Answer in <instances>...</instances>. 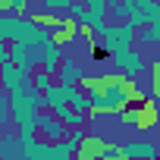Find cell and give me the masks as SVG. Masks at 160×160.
Masks as SVG:
<instances>
[{
  "instance_id": "obj_16",
  "label": "cell",
  "mask_w": 160,
  "mask_h": 160,
  "mask_svg": "<svg viewBox=\"0 0 160 160\" xmlns=\"http://www.w3.org/2000/svg\"><path fill=\"white\" fill-rule=\"evenodd\" d=\"M88 138V132H85V126H72L69 132H66V144L72 148V151H78L82 148V141Z\"/></svg>"
},
{
  "instance_id": "obj_8",
  "label": "cell",
  "mask_w": 160,
  "mask_h": 160,
  "mask_svg": "<svg viewBox=\"0 0 160 160\" xmlns=\"http://www.w3.org/2000/svg\"><path fill=\"white\" fill-rule=\"evenodd\" d=\"M104 151H107V141L101 135H88L82 148L75 151V160H104Z\"/></svg>"
},
{
  "instance_id": "obj_17",
  "label": "cell",
  "mask_w": 160,
  "mask_h": 160,
  "mask_svg": "<svg viewBox=\"0 0 160 160\" xmlns=\"http://www.w3.org/2000/svg\"><path fill=\"white\" fill-rule=\"evenodd\" d=\"M13 122V107H10V94L0 91V129H7Z\"/></svg>"
},
{
  "instance_id": "obj_12",
  "label": "cell",
  "mask_w": 160,
  "mask_h": 160,
  "mask_svg": "<svg viewBox=\"0 0 160 160\" xmlns=\"http://www.w3.org/2000/svg\"><path fill=\"white\" fill-rule=\"evenodd\" d=\"M138 113H141V107H132V104H129V107L116 110L113 116H116V119H119L122 126H129V129H138Z\"/></svg>"
},
{
  "instance_id": "obj_21",
  "label": "cell",
  "mask_w": 160,
  "mask_h": 160,
  "mask_svg": "<svg viewBox=\"0 0 160 160\" xmlns=\"http://www.w3.org/2000/svg\"><path fill=\"white\" fill-rule=\"evenodd\" d=\"M104 160H122V144H107Z\"/></svg>"
},
{
  "instance_id": "obj_4",
  "label": "cell",
  "mask_w": 160,
  "mask_h": 160,
  "mask_svg": "<svg viewBox=\"0 0 160 160\" xmlns=\"http://www.w3.org/2000/svg\"><path fill=\"white\" fill-rule=\"evenodd\" d=\"M38 132H41L47 141H63L66 132H69V126H66L53 110H38Z\"/></svg>"
},
{
  "instance_id": "obj_10",
  "label": "cell",
  "mask_w": 160,
  "mask_h": 160,
  "mask_svg": "<svg viewBox=\"0 0 160 160\" xmlns=\"http://www.w3.org/2000/svg\"><path fill=\"white\" fill-rule=\"evenodd\" d=\"M32 85L44 94L50 85H57V75H53V72H47V69H41V66H35V72H32Z\"/></svg>"
},
{
  "instance_id": "obj_20",
  "label": "cell",
  "mask_w": 160,
  "mask_h": 160,
  "mask_svg": "<svg viewBox=\"0 0 160 160\" xmlns=\"http://www.w3.org/2000/svg\"><path fill=\"white\" fill-rule=\"evenodd\" d=\"M148 72H151V94H160V60H154Z\"/></svg>"
},
{
  "instance_id": "obj_15",
  "label": "cell",
  "mask_w": 160,
  "mask_h": 160,
  "mask_svg": "<svg viewBox=\"0 0 160 160\" xmlns=\"http://www.w3.org/2000/svg\"><path fill=\"white\" fill-rule=\"evenodd\" d=\"M66 16H69L72 22H78V25H85V22H88V7H85V0H75V3L66 10Z\"/></svg>"
},
{
  "instance_id": "obj_9",
  "label": "cell",
  "mask_w": 160,
  "mask_h": 160,
  "mask_svg": "<svg viewBox=\"0 0 160 160\" xmlns=\"http://www.w3.org/2000/svg\"><path fill=\"white\" fill-rule=\"evenodd\" d=\"M44 94H47V107H50V110H57V107H66V104H69V88H66V85H60V82H57V85H50Z\"/></svg>"
},
{
  "instance_id": "obj_5",
  "label": "cell",
  "mask_w": 160,
  "mask_h": 160,
  "mask_svg": "<svg viewBox=\"0 0 160 160\" xmlns=\"http://www.w3.org/2000/svg\"><path fill=\"white\" fill-rule=\"evenodd\" d=\"M157 19H160V0H138V3L129 10L126 22H132L135 28H144V25H151Z\"/></svg>"
},
{
  "instance_id": "obj_13",
  "label": "cell",
  "mask_w": 160,
  "mask_h": 160,
  "mask_svg": "<svg viewBox=\"0 0 160 160\" xmlns=\"http://www.w3.org/2000/svg\"><path fill=\"white\" fill-rule=\"evenodd\" d=\"M47 160H75V151L66 144V138L63 141H50V157Z\"/></svg>"
},
{
  "instance_id": "obj_7",
  "label": "cell",
  "mask_w": 160,
  "mask_h": 160,
  "mask_svg": "<svg viewBox=\"0 0 160 160\" xmlns=\"http://www.w3.org/2000/svg\"><path fill=\"white\" fill-rule=\"evenodd\" d=\"M122 157L126 160H160V151L154 141H126Z\"/></svg>"
},
{
  "instance_id": "obj_19",
  "label": "cell",
  "mask_w": 160,
  "mask_h": 160,
  "mask_svg": "<svg viewBox=\"0 0 160 160\" xmlns=\"http://www.w3.org/2000/svg\"><path fill=\"white\" fill-rule=\"evenodd\" d=\"M41 3H44L47 13H66V10L75 3V0H41Z\"/></svg>"
},
{
  "instance_id": "obj_11",
  "label": "cell",
  "mask_w": 160,
  "mask_h": 160,
  "mask_svg": "<svg viewBox=\"0 0 160 160\" xmlns=\"http://www.w3.org/2000/svg\"><path fill=\"white\" fill-rule=\"evenodd\" d=\"M157 119H160V113H157L151 104H144L141 113H138V132H151V129L157 126Z\"/></svg>"
},
{
  "instance_id": "obj_6",
  "label": "cell",
  "mask_w": 160,
  "mask_h": 160,
  "mask_svg": "<svg viewBox=\"0 0 160 160\" xmlns=\"http://www.w3.org/2000/svg\"><path fill=\"white\" fill-rule=\"evenodd\" d=\"M57 82L60 85H82L85 82V69H78V63H75V57H63V63H60V69H57Z\"/></svg>"
},
{
  "instance_id": "obj_2",
  "label": "cell",
  "mask_w": 160,
  "mask_h": 160,
  "mask_svg": "<svg viewBox=\"0 0 160 160\" xmlns=\"http://www.w3.org/2000/svg\"><path fill=\"white\" fill-rule=\"evenodd\" d=\"M101 41L107 44L110 57L113 53H126V50H132V44H138V28L132 22H116V25H107Z\"/></svg>"
},
{
  "instance_id": "obj_1",
  "label": "cell",
  "mask_w": 160,
  "mask_h": 160,
  "mask_svg": "<svg viewBox=\"0 0 160 160\" xmlns=\"http://www.w3.org/2000/svg\"><path fill=\"white\" fill-rule=\"evenodd\" d=\"M32 57H35V66H41V69H47V72L57 75V69H60L66 50H63V41H57L53 35H44V38L32 47Z\"/></svg>"
},
{
  "instance_id": "obj_3",
  "label": "cell",
  "mask_w": 160,
  "mask_h": 160,
  "mask_svg": "<svg viewBox=\"0 0 160 160\" xmlns=\"http://www.w3.org/2000/svg\"><path fill=\"white\" fill-rule=\"evenodd\" d=\"M32 72L35 69H25L13 60L7 63H0V91H7V94H16V91H25L32 85Z\"/></svg>"
},
{
  "instance_id": "obj_14",
  "label": "cell",
  "mask_w": 160,
  "mask_h": 160,
  "mask_svg": "<svg viewBox=\"0 0 160 160\" xmlns=\"http://www.w3.org/2000/svg\"><path fill=\"white\" fill-rule=\"evenodd\" d=\"M85 7H88V19H107L110 0H85ZM85 25H88V22H85Z\"/></svg>"
},
{
  "instance_id": "obj_18",
  "label": "cell",
  "mask_w": 160,
  "mask_h": 160,
  "mask_svg": "<svg viewBox=\"0 0 160 160\" xmlns=\"http://www.w3.org/2000/svg\"><path fill=\"white\" fill-rule=\"evenodd\" d=\"M16 135H38V113L16 122Z\"/></svg>"
}]
</instances>
